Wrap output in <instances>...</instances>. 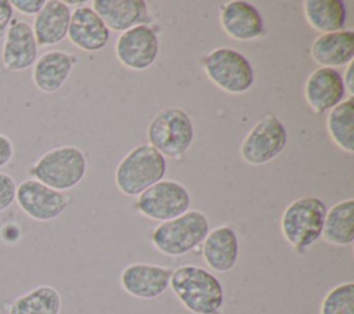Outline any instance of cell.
<instances>
[{"instance_id": "cell-15", "label": "cell", "mask_w": 354, "mask_h": 314, "mask_svg": "<svg viewBox=\"0 0 354 314\" xmlns=\"http://www.w3.org/2000/svg\"><path fill=\"white\" fill-rule=\"evenodd\" d=\"M66 36L80 50L98 51L108 44L109 29L91 7L80 6L71 14Z\"/></svg>"}, {"instance_id": "cell-27", "label": "cell", "mask_w": 354, "mask_h": 314, "mask_svg": "<svg viewBox=\"0 0 354 314\" xmlns=\"http://www.w3.org/2000/svg\"><path fill=\"white\" fill-rule=\"evenodd\" d=\"M17 184L14 178L4 172H0V213L7 210L15 201Z\"/></svg>"}, {"instance_id": "cell-22", "label": "cell", "mask_w": 354, "mask_h": 314, "mask_svg": "<svg viewBox=\"0 0 354 314\" xmlns=\"http://www.w3.org/2000/svg\"><path fill=\"white\" fill-rule=\"evenodd\" d=\"M325 242L347 246L354 242V201L346 199L333 205L325 216L322 234Z\"/></svg>"}, {"instance_id": "cell-29", "label": "cell", "mask_w": 354, "mask_h": 314, "mask_svg": "<svg viewBox=\"0 0 354 314\" xmlns=\"http://www.w3.org/2000/svg\"><path fill=\"white\" fill-rule=\"evenodd\" d=\"M14 156V145L10 137L0 133V169L7 166Z\"/></svg>"}, {"instance_id": "cell-11", "label": "cell", "mask_w": 354, "mask_h": 314, "mask_svg": "<svg viewBox=\"0 0 354 314\" xmlns=\"http://www.w3.org/2000/svg\"><path fill=\"white\" fill-rule=\"evenodd\" d=\"M115 53L119 62L133 71L149 68L159 54V40L148 25L133 26L118 37Z\"/></svg>"}, {"instance_id": "cell-19", "label": "cell", "mask_w": 354, "mask_h": 314, "mask_svg": "<svg viewBox=\"0 0 354 314\" xmlns=\"http://www.w3.org/2000/svg\"><path fill=\"white\" fill-rule=\"evenodd\" d=\"M105 26L115 32H124L144 25L149 19L147 3L142 0H94L91 7Z\"/></svg>"}, {"instance_id": "cell-17", "label": "cell", "mask_w": 354, "mask_h": 314, "mask_svg": "<svg viewBox=\"0 0 354 314\" xmlns=\"http://www.w3.org/2000/svg\"><path fill=\"white\" fill-rule=\"evenodd\" d=\"M76 61V55L61 50L43 53L33 64V84L43 93H55L65 84Z\"/></svg>"}, {"instance_id": "cell-9", "label": "cell", "mask_w": 354, "mask_h": 314, "mask_svg": "<svg viewBox=\"0 0 354 314\" xmlns=\"http://www.w3.org/2000/svg\"><path fill=\"white\" fill-rule=\"evenodd\" d=\"M288 142V131L282 122L267 115L246 134L241 145V156L250 165H264L277 158Z\"/></svg>"}, {"instance_id": "cell-21", "label": "cell", "mask_w": 354, "mask_h": 314, "mask_svg": "<svg viewBox=\"0 0 354 314\" xmlns=\"http://www.w3.org/2000/svg\"><path fill=\"white\" fill-rule=\"evenodd\" d=\"M313 59L324 68L350 64L354 58V32L351 29L322 33L311 44Z\"/></svg>"}, {"instance_id": "cell-7", "label": "cell", "mask_w": 354, "mask_h": 314, "mask_svg": "<svg viewBox=\"0 0 354 314\" xmlns=\"http://www.w3.org/2000/svg\"><path fill=\"white\" fill-rule=\"evenodd\" d=\"M207 77L221 90L242 94L254 83V72L249 59L230 47H220L202 58Z\"/></svg>"}, {"instance_id": "cell-23", "label": "cell", "mask_w": 354, "mask_h": 314, "mask_svg": "<svg viewBox=\"0 0 354 314\" xmlns=\"http://www.w3.org/2000/svg\"><path fill=\"white\" fill-rule=\"evenodd\" d=\"M61 304V295L54 286L39 285L14 299L7 314H59Z\"/></svg>"}, {"instance_id": "cell-3", "label": "cell", "mask_w": 354, "mask_h": 314, "mask_svg": "<svg viewBox=\"0 0 354 314\" xmlns=\"http://www.w3.org/2000/svg\"><path fill=\"white\" fill-rule=\"evenodd\" d=\"M166 173V158L149 144L133 148L118 165L115 183L120 192L137 196L159 183Z\"/></svg>"}, {"instance_id": "cell-10", "label": "cell", "mask_w": 354, "mask_h": 314, "mask_svg": "<svg viewBox=\"0 0 354 314\" xmlns=\"http://www.w3.org/2000/svg\"><path fill=\"white\" fill-rule=\"evenodd\" d=\"M15 201L28 217L36 221H51L65 212L71 199L35 178H26L17 185Z\"/></svg>"}, {"instance_id": "cell-20", "label": "cell", "mask_w": 354, "mask_h": 314, "mask_svg": "<svg viewBox=\"0 0 354 314\" xmlns=\"http://www.w3.org/2000/svg\"><path fill=\"white\" fill-rule=\"evenodd\" d=\"M71 8L61 0H46L33 19V35L37 46H53L62 41L68 35Z\"/></svg>"}, {"instance_id": "cell-14", "label": "cell", "mask_w": 354, "mask_h": 314, "mask_svg": "<svg viewBox=\"0 0 354 314\" xmlns=\"http://www.w3.org/2000/svg\"><path fill=\"white\" fill-rule=\"evenodd\" d=\"M306 101L321 115L339 105L346 95L342 73L335 68H318L307 77L304 86Z\"/></svg>"}, {"instance_id": "cell-2", "label": "cell", "mask_w": 354, "mask_h": 314, "mask_svg": "<svg viewBox=\"0 0 354 314\" xmlns=\"http://www.w3.org/2000/svg\"><path fill=\"white\" fill-rule=\"evenodd\" d=\"M87 170L86 156L80 148L62 145L43 154L29 169L32 178L57 190L66 191L76 187Z\"/></svg>"}, {"instance_id": "cell-5", "label": "cell", "mask_w": 354, "mask_h": 314, "mask_svg": "<svg viewBox=\"0 0 354 314\" xmlns=\"http://www.w3.org/2000/svg\"><path fill=\"white\" fill-rule=\"evenodd\" d=\"M326 212V205L317 196H303L293 201L281 217L283 238L297 252L308 249L322 234Z\"/></svg>"}, {"instance_id": "cell-30", "label": "cell", "mask_w": 354, "mask_h": 314, "mask_svg": "<svg viewBox=\"0 0 354 314\" xmlns=\"http://www.w3.org/2000/svg\"><path fill=\"white\" fill-rule=\"evenodd\" d=\"M14 8L10 0H0V37L6 33L10 22L12 21Z\"/></svg>"}, {"instance_id": "cell-6", "label": "cell", "mask_w": 354, "mask_h": 314, "mask_svg": "<svg viewBox=\"0 0 354 314\" xmlns=\"http://www.w3.org/2000/svg\"><path fill=\"white\" fill-rule=\"evenodd\" d=\"M149 145L163 156L178 158L194 141V124L187 112L180 108L159 111L147 129Z\"/></svg>"}, {"instance_id": "cell-12", "label": "cell", "mask_w": 354, "mask_h": 314, "mask_svg": "<svg viewBox=\"0 0 354 314\" xmlns=\"http://www.w3.org/2000/svg\"><path fill=\"white\" fill-rule=\"evenodd\" d=\"M173 270L148 263H133L123 268L120 286L126 293L137 299H156L162 296L169 285Z\"/></svg>"}, {"instance_id": "cell-1", "label": "cell", "mask_w": 354, "mask_h": 314, "mask_svg": "<svg viewBox=\"0 0 354 314\" xmlns=\"http://www.w3.org/2000/svg\"><path fill=\"white\" fill-rule=\"evenodd\" d=\"M180 303L192 314H218L224 304V289L209 270L185 264L171 273L169 285Z\"/></svg>"}, {"instance_id": "cell-26", "label": "cell", "mask_w": 354, "mask_h": 314, "mask_svg": "<svg viewBox=\"0 0 354 314\" xmlns=\"http://www.w3.org/2000/svg\"><path fill=\"white\" fill-rule=\"evenodd\" d=\"M319 314H354V284L343 282L332 288L321 302Z\"/></svg>"}, {"instance_id": "cell-4", "label": "cell", "mask_w": 354, "mask_h": 314, "mask_svg": "<svg viewBox=\"0 0 354 314\" xmlns=\"http://www.w3.org/2000/svg\"><path fill=\"white\" fill-rule=\"evenodd\" d=\"M209 221L199 210L163 221L151 234L152 245L166 256H183L199 246L209 234Z\"/></svg>"}, {"instance_id": "cell-13", "label": "cell", "mask_w": 354, "mask_h": 314, "mask_svg": "<svg viewBox=\"0 0 354 314\" xmlns=\"http://www.w3.org/2000/svg\"><path fill=\"white\" fill-rule=\"evenodd\" d=\"M37 47L32 26L26 21L12 18L4 33L3 68L8 72H21L33 66L37 59Z\"/></svg>"}, {"instance_id": "cell-31", "label": "cell", "mask_w": 354, "mask_h": 314, "mask_svg": "<svg viewBox=\"0 0 354 314\" xmlns=\"http://www.w3.org/2000/svg\"><path fill=\"white\" fill-rule=\"evenodd\" d=\"M353 76H354V65H353V62H350L347 65V69H346L344 75L342 76L346 91L350 94V97L354 95V79H353Z\"/></svg>"}, {"instance_id": "cell-16", "label": "cell", "mask_w": 354, "mask_h": 314, "mask_svg": "<svg viewBox=\"0 0 354 314\" xmlns=\"http://www.w3.org/2000/svg\"><path fill=\"white\" fill-rule=\"evenodd\" d=\"M220 24L230 37L241 41L253 40L264 30L259 10L242 0L227 1L221 6Z\"/></svg>"}, {"instance_id": "cell-24", "label": "cell", "mask_w": 354, "mask_h": 314, "mask_svg": "<svg viewBox=\"0 0 354 314\" xmlns=\"http://www.w3.org/2000/svg\"><path fill=\"white\" fill-rule=\"evenodd\" d=\"M303 10L307 22L321 33L343 30L346 6L342 0H306Z\"/></svg>"}, {"instance_id": "cell-28", "label": "cell", "mask_w": 354, "mask_h": 314, "mask_svg": "<svg viewBox=\"0 0 354 314\" xmlns=\"http://www.w3.org/2000/svg\"><path fill=\"white\" fill-rule=\"evenodd\" d=\"M10 3L14 10L25 15H36L44 6L46 0H10Z\"/></svg>"}, {"instance_id": "cell-25", "label": "cell", "mask_w": 354, "mask_h": 314, "mask_svg": "<svg viewBox=\"0 0 354 314\" xmlns=\"http://www.w3.org/2000/svg\"><path fill=\"white\" fill-rule=\"evenodd\" d=\"M326 127L333 142L343 151L354 152V97L343 100L330 109Z\"/></svg>"}, {"instance_id": "cell-8", "label": "cell", "mask_w": 354, "mask_h": 314, "mask_svg": "<svg viewBox=\"0 0 354 314\" xmlns=\"http://www.w3.org/2000/svg\"><path fill=\"white\" fill-rule=\"evenodd\" d=\"M191 205V195L184 185L173 180H160L138 195L137 210L145 217L156 221L176 219Z\"/></svg>"}, {"instance_id": "cell-18", "label": "cell", "mask_w": 354, "mask_h": 314, "mask_svg": "<svg viewBox=\"0 0 354 314\" xmlns=\"http://www.w3.org/2000/svg\"><path fill=\"white\" fill-rule=\"evenodd\" d=\"M238 253V237L230 225H220L210 230L202 242L203 260L216 273L231 271L236 264Z\"/></svg>"}]
</instances>
